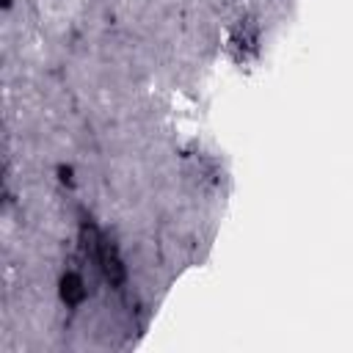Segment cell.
Here are the masks:
<instances>
[{"label": "cell", "instance_id": "1", "mask_svg": "<svg viewBox=\"0 0 353 353\" xmlns=\"http://www.w3.org/2000/svg\"><path fill=\"white\" fill-rule=\"evenodd\" d=\"M94 251H97V259H99V265H102L108 281H110V284H121V281H124V265H121L116 248H113L108 240H97Z\"/></svg>", "mask_w": 353, "mask_h": 353}, {"label": "cell", "instance_id": "2", "mask_svg": "<svg viewBox=\"0 0 353 353\" xmlns=\"http://www.w3.org/2000/svg\"><path fill=\"white\" fill-rule=\"evenodd\" d=\"M61 298H63L69 306H74V303H80V301L85 298V287H83V279H80L77 273H66V276L61 279Z\"/></svg>", "mask_w": 353, "mask_h": 353}, {"label": "cell", "instance_id": "3", "mask_svg": "<svg viewBox=\"0 0 353 353\" xmlns=\"http://www.w3.org/2000/svg\"><path fill=\"white\" fill-rule=\"evenodd\" d=\"M3 3H6V6H11V0H3Z\"/></svg>", "mask_w": 353, "mask_h": 353}]
</instances>
